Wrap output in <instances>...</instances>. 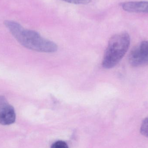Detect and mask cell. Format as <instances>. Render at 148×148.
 <instances>
[{
	"mask_svg": "<svg viewBox=\"0 0 148 148\" xmlns=\"http://www.w3.org/2000/svg\"><path fill=\"white\" fill-rule=\"evenodd\" d=\"M4 24L16 40L28 49L46 53H55L58 49L54 42L43 38L34 30L25 29L16 22L7 20Z\"/></svg>",
	"mask_w": 148,
	"mask_h": 148,
	"instance_id": "obj_1",
	"label": "cell"
},
{
	"mask_svg": "<svg viewBox=\"0 0 148 148\" xmlns=\"http://www.w3.org/2000/svg\"><path fill=\"white\" fill-rule=\"evenodd\" d=\"M130 36L126 32L119 33L110 38L103 59L102 66L109 69L115 66L123 58L130 45Z\"/></svg>",
	"mask_w": 148,
	"mask_h": 148,
	"instance_id": "obj_2",
	"label": "cell"
},
{
	"mask_svg": "<svg viewBox=\"0 0 148 148\" xmlns=\"http://www.w3.org/2000/svg\"><path fill=\"white\" fill-rule=\"evenodd\" d=\"M128 60L135 67L148 65V41H143L134 47L129 55Z\"/></svg>",
	"mask_w": 148,
	"mask_h": 148,
	"instance_id": "obj_3",
	"label": "cell"
},
{
	"mask_svg": "<svg viewBox=\"0 0 148 148\" xmlns=\"http://www.w3.org/2000/svg\"><path fill=\"white\" fill-rule=\"evenodd\" d=\"M16 120V114L13 106L9 103L6 97L0 96V124L9 125Z\"/></svg>",
	"mask_w": 148,
	"mask_h": 148,
	"instance_id": "obj_4",
	"label": "cell"
},
{
	"mask_svg": "<svg viewBox=\"0 0 148 148\" xmlns=\"http://www.w3.org/2000/svg\"><path fill=\"white\" fill-rule=\"evenodd\" d=\"M123 10L132 13H148V1H129L122 4Z\"/></svg>",
	"mask_w": 148,
	"mask_h": 148,
	"instance_id": "obj_5",
	"label": "cell"
},
{
	"mask_svg": "<svg viewBox=\"0 0 148 148\" xmlns=\"http://www.w3.org/2000/svg\"><path fill=\"white\" fill-rule=\"evenodd\" d=\"M140 132L143 135L148 137V117L145 118L143 121Z\"/></svg>",
	"mask_w": 148,
	"mask_h": 148,
	"instance_id": "obj_6",
	"label": "cell"
},
{
	"mask_svg": "<svg viewBox=\"0 0 148 148\" xmlns=\"http://www.w3.org/2000/svg\"><path fill=\"white\" fill-rule=\"evenodd\" d=\"M51 148H69L67 144L63 141L59 140L54 143Z\"/></svg>",
	"mask_w": 148,
	"mask_h": 148,
	"instance_id": "obj_7",
	"label": "cell"
},
{
	"mask_svg": "<svg viewBox=\"0 0 148 148\" xmlns=\"http://www.w3.org/2000/svg\"><path fill=\"white\" fill-rule=\"evenodd\" d=\"M66 2L76 4H84L89 3L91 0H62Z\"/></svg>",
	"mask_w": 148,
	"mask_h": 148,
	"instance_id": "obj_8",
	"label": "cell"
}]
</instances>
